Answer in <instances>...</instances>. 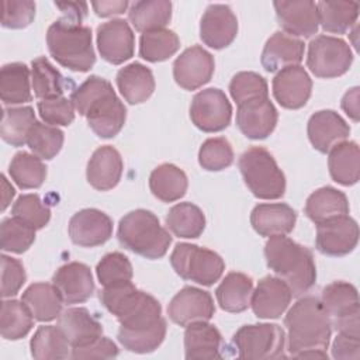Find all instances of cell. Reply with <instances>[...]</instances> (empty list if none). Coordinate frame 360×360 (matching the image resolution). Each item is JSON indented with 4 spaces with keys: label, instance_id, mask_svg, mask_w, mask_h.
Returning a JSON list of instances; mask_svg holds the SVG:
<instances>
[{
    "label": "cell",
    "instance_id": "8992f818",
    "mask_svg": "<svg viewBox=\"0 0 360 360\" xmlns=\"http://www.w3.org/2000/svg\"><path fill=\"white\" fill-rule=\"evenodd\" d=\"M117 238L125 249L152 260L163 257L172 243V236L160 225L159 218L142 208L121 218Z\"/></svg>",
    "mask_w": 360,
    "mask_h": 360
},
{
    "label": "cell",
    "instance_id": "f546056e",
    "mask_svg": "<svg viewBox=\"0 0 360 360\" xmlns=\"http://www.w3.org/2000/svg\"><path fill=\"white\" fill-rule=\"evenodd\" d=\"M117 86L129 104L146 101L155 90V77L149 68L139 62L121 68L117 73Z\"/></svg>",
    "mask_w": 360,
    "mask_h": 360
},
{
    "label": "cell",
    "instance_id": "4316f807",
    "mask_svg": "<svg viewBox=\"0 0 360 360\" xmlns=\"http://www.w3.org/2000/svg\"><path fill=\"white\" fill-rule=\"evenodd\" d=\"M305 45L300 38L284 31L274 32L266 42L262 52V66L267 72H278L288 66L298 65L304 58Z\"/></svg>",
    "mask_w": 360,
    "mask_h": 360
},
{
    "label": "cell",
    "instance_id": "44dd1931",
    "mask_svg": "<svg viewBox=\"0 0 360 360\" xmlns=\"http://www.w3.org/2000/svg\"><path fill=\"white\" fill-rule=\"evenodd\" d=\"M312 90V80L307 70L300 66H288L273 79V94L278 104L288 110H297L307 104Z\"/></svg>",
    "mask_w": 360,
    "mask_h": 360
},
{
    "label": "cell",
    "instance_id": "6f0895ef",
    "mask_svg": "<svg viewBox=\"0 0 360 360\" xmlns=\"http://www.w3.org/2000/svg\"><path fill=\"white\" fill-rule=\"evenodd\" d=\"M118 356V347L117 345L108 339L100 336L97 340L93 343L83 346V347H76L72 349L70 357L72 359H112Z\"/></svg>",
    "mask_w": 360,
    "mask_h": 360
},
{
    "label": "cell",
    "instance_id": "4fadbf2b",
    "mask_svg": "<svg viewBox=\"0 0 360 360\" xmlns=\"http://www.w3.org/2000/svg\"><path fill=\"white\" fill-rule=\"evenodd\" d=\"M359 242V225L349 217L343 215L316 225V249L328 256H345L354 250Z\"/></svg>",
    "mask_w": 360,
    "mask_h": 360
},
{
    "label": "cell",
    "instance_id": "9c48e42d",
    "mask_svg": "<svg viewBox=\"0 0 360 360\" xmlns=\"http://www.w3.org/2000/svg\"><path fill=\"white\" fill-rule=\"evenodd\" d=\"M322 307L330 325L349 336L360 338V308L357 288L346 281H333L322 290Z\"/></svg>",
    "mask_w": 360,
    "mask_h": 360
},
{
    "label": "cell",
    "instance_id": "ac0fdd59",
    "mask_svg": "<svg viewBox=\"0 0 360 360\" xmlns=\"http://www.w3.org/2000/svg\"><path fill=\"white\" fill-rule=\"evenodd\" d=\"M238 34V20L229 6L210 4L200 21V38L214 49L226 48Z\"/></svg>",
    "mask_w": 360,
    "mask_h": 360
},
{
    "label": "cell",
    "instance_id": "ab89813d",
    "mask_svg": "<svg viewBox=\"0 0 360 360\" xmlns=\"http://www.w3.org/2000/svg\"><path fill=\"white\" fill-rule=\"evenodd\" d=\"M70 345L58 326H39L30 342L31 356L37 360H60L70 357Z\"/></svg>",
    "mask_w": 360,
    "mask_h": 360
},
{
    "label": "cell",
    "instance_id": "5b68a950",
    "mask_svg": "<svg viewBox=\"0 0 360 360\" xmlns=\"http://www.w3.org/2000/svg\"><path fill=\"white\" fill-rule=\"evenodd\" d=\"M46 44L52 58L75 72H87L96 63L91 30L86 25L59 18L46 31Z\"/></svg>",
    "mask_w": 360,
    "mask_h": 360
},
{
    "label": "cell",
    "instance_id": "c3c4849f",
    "mask_svg": "<svg viewBox=\"0 0 360 360\" xmlns=\"http://www.w3.org/2000/svg\"><path fill=\"white\" fill-rule=\"evenodd\" d=\"M63 132L58 127L35 122L28 134L27 145L41 159L49 160L55 158L63 146Z\"/></svg>",
    "mask_w": 360,
    "mask_h": 360
},
{
    "label": "cell",
    "instance_id": "5bb4252c",
    "mask_svg": "<svg viewBox=\"0 0 360 360\" xmlns=\"http://www.w3.org/2000/svg\"><path fill=\"white\" fill-rule=\"evenodd\" d=\"M215 312L211 294L197 287L181 288L167 307L169 318L180 325L187 326L194 322H208Z\"/></svg>",
    "mask_w": 360,
    "mask_h": 360
},
{
    "label": "cell",
    "instance_id": "94428289",
    "mask_svg": "<svg viewBox=\"0 0 360 360\" xmlns=\"http://www.w3.org/2000/svg\"><path fill=\"white\" fill-rule=\"evenodd\" d=\"M128 1H93L91 6L96 11V14L98 17H110V15H117V14H122L127 7H128Z\"/></svg>",
    "mask_w": 360,
    "mask_h": 360
},
{
    "label": "cell",
    "instance_id": "603a6c76",
    "mask_svg": "<svg viewBox=\"0 0 360 360\" xmlns=\"http://www.w3.org/2000/svg\"><path fill=\"white\" fill-rule=\"evenodd\" d=\"M52 284L59 290L65 304H82L94 292L90 267L79 262L60 266L52 277Z\"/></svg>",
    "mask_w": 360,
    "mask_h": 360
},
{
    "label": "cell",
    "instance_id": "9f6ffc18",
    "mask_svg": "<svg viewBox=\"0 0 360 360\" xmlns=\"http://www.w3.org/2000/svg\"><path fill=\"white\" fill-rule=\"evenodd\" d=\"M1 297H14L27 280L22 263L18 259L1 255Z\"/></svg>",
    "mask_w": 360,
    "mask_h": 360
},
{
    "label": "cell",
    "instance_id": "7bdbcfd3",
    "mask_svg": "<svg viewBox=\"0 0 360 360\" xmlns=\"http://www.w3.org/2000/svg\"><path fill=\"white\" fill-rule=\"evenodd\" d=\"M34 326V316L22 301L4 300L1 302L0 330L7 340H18L30 333Z\"/></svg>",
    "mask_w": 360,
    "mask_h": 360
},
{
    "label": "cell",
    "instance_id": "816d5d0a",
    "mask_svg": "<svg viewBox=\"0 0 360 360\" xmlns=\"http://www.w3.org/2000/svg\"><path fill=\"white\" fill-rule=\"evenodd\" d=\"M233 162L231 143L222 138H208L198 150V163L208 172H219L229 167Z\"/></svg>",
    "mask_w": 360,
    "mask_h": 360
},
{
    "label": "cell",
    "instance_id": "83f0119b",
    "mask_svg": "<svg viewBox=\"0 0 360 360\" xmlns=\"http://www.w3.org/2000/svg\"><path fill=\"white\" fill-rule=\"evenodd\" d=\"M297 212L284 202L259 204L250 214L253 229L262 236L287 235L294 229Z\"/></svg>",
    "mask_w": 360,
    "mask_h": 360
},
{
    "label": "cell",
    "instance_id": "2e32d148",
    "mask_svg": "<svg viewBox=\"0 0 360 360\" xmlns=\"http://www.w3.org/2000/svg\"><path fill=\"white\" fill-rule=\"evenodd\" d=\"M212 55L202 46L187 48L173 63V77L186 90H195L208 83L214 75Z\"/></svg>",
    "mask_w": 360,
    "mask_h": 360
},
{
    "label": "cell",
    "instance_id": "d6986e66",
    "mask_svg": "<svg viewBox=\"0 0 360 360\" xmlns=\"http://www.w3.org/2000/svg\"><path fill=\"white\" fill-rule=\"evenodd\" d=\"M277 21L285 34L309 38L318 32L319 20L316 3L309 0H290L273 3Z\"/></svg>",
    "mask_w": 360,
    "mask_h": 360
},
{
    "label": "cell",
    "instance_id": "ee69618b",
    "mask_svg": "<svg viewBox=\"0 0 360 360\" xmlns=\"http://www.w3.org/2000/svg\"><path fill=\"white\" fill-rule=\"evenodd\" d=\"M180 48L177 34L167 28L143 32L139 38V56L148 62H162Z\"/></svg>",
    "mask_w": 360,
    "mask_h": 360
},
{
    "label": "cell",
    "instance_id": "30bf717a",
    "mask_svg": "<svg viewBox=\"0 0 360 360\" xmlns=\"http://www.w3.org/2000/svg\"><path fill=\"white\" fill-rule=\"evenodd\" d=\"M239 359H284L285 333L276 323H255L239 328L233 338Z\"/></svg>",
    "mask_w": 360,
    "mask_h": 360
},
{
    "label": "cell",
    "instance_id": "f35d334b",
    "mask_svg": "<svg viewBox=\"0 0 360 360\" xmlns=\"http://www.w3.org/2000/svg\"><path fill=\"white\" fill-rule=\"evenodd\" d=\"M318 20L326 32L345 34L357 21L359 3L356 1H319Z\"/></svg>",
    "mask_w": 360,
    "mask_h": 360
},
{
    "label": "cell",
    "instance_id": "277c9868",
    "mask_svg": "<svg viewBox=\"0 0 360 360\" xmlns=\"http://www.w3.org/2000/svg\"><path fill=\"white\" fill-rule=\"evenodd\" d=\"M100 301L125 329L148 328L162 318L159 301L138 290L131 281L104 287L100 291Z\"/></svg>",
    "mask_w": 360,
    "mask_h": 360
},
{
    "label": "cell",
    "instance_id": "f907efd6",
    "mask_svg": "<svg viewBox=\"0 0 360 360\" xmlns=\"http://www.w3.org/2000/svg\"><path fill=\"white\" fill-rule=\"evenodd\" d=\"M96 274L103 287L115 285L120 283L131 281L134 271L128 257L120 252H111L103 256L97 263Z\"/></svg>",
    "mask_w": 360,
    "mask_h": 360
},
{
    "label": "cell",
    "instance_id": "bcb514c9",
    "mask_svg": "<svg viewBox=\"0 0 360 360\" xmlns=\"http://www.w3.org/2000/svg\"><path fill=\"white\" fill-rule=\"evenodd\" d=\"M8 173L11 180L20 188H38L46 177V167L37 155L18 152L10 162Z\"/></svg>",
    "mask_w": 360,
    "mask_h": 360
},
{
    "label": "cell",
    "instance_id": "1f68e13d",
    "mask_svg": "<svg viewBox=\"0 0 360 360\" xmlns=\"http://www.w3.org/2000/svg\"><path fill=\"white\" fill-rule=\"evenodd\" d=\"M34 319L39 322H49L56 319L62 312L63 300L59 290L53 284L34 283L21 297Z\"/></svg>",
    "mask_w": 360,
    "mask_h": 360
},
{
    "label": "cell",
    "instance_id": "e575fe53",
    "mask_svg": "<svg viewBox=\"0 0 360 360\" xmlns=\"http://www.w3.org/2000/svg\"><path fill=\"white\" fill-rule=\"evenodd\" d=\"M188 180L186 173L172 163H163L155 167L149 176V188L152 194L163 202L180 200L187 191Z\"/></svg>",
    "mask_w": 360,
    "mask_h": 360
},
{
    "label": "cell",
    "instance_id": "d590c367",
    "mask_svg": "<svg viewBox=\"0 0 360 360\" xmlns=\"http://www.w3.org/2000/svg\"><path fill=\"white\" fill-rule=\"evenodd\" d=\"M0 97L4 104H24L32 100L30 69L25 63H7L0 70Z\"/></svg>",
    "mask_w": 360,
    "mask_h": 360
},
{
    "label": "cell",
    "instance_id": "f5cc1de1",
    "mask_svg": "<svg viewBox=\"0 0 360 360\" xmlns=\"http://www.w3.org/2000/svg\"><path fill=\"white\" fill-rule=\"evenodd\" d=\"M11 214L35 231L42 229L51 219V210L37 194L20 195L11 208Z\"/></svg>",
    "mask_w": 360,
    "mask_h": 360
},
{
    "label": "cell",
    "instance_id": "db71d44e",
    "mask_svg": "<svg viewBox=\"0 0 360 360\" xmlns=\"http://www.w3.org/2000/svg\"><path fill=\"white\" fill-rule=\"evenodd\" d=\"M38 112L45 124L52 127H66L70 125L75 120V105L72 100L60 96L53 98L41 100L37 104Z\"/></svg>",
    "mask_w": 360,
    "mask_h": 360
},
{
    "label": "cell",
    "instance_id": "484cf974",
    "mask_svg": "<svg viewBox=\"0 0 360 360\" xmlns=\"http://www.w3.org/2000/svg\"><path fill=\"white\" fill-rule=\"evenodd\" d=\"M122 169L124 163L120 152L110 145L100 146L93 152L87 163V181L98 191L111 190L120 183Z\"/></svg>",
    "mask_w": 360,
    "mask_h": 360
},
{
    "label": "cell",
    "instance_id": "52a82bcc",
    "mask_svg": "<svg viewBox=\"0 0 360 360\" xmlns=\"http://www.w3.org/2000/svg\"><path fill=\"white\" fill-rule=\"evenodd\" d=\"M239 170L252 194L262 200H277L285 193V176L273 155L262 148L252 146L239 158Z\"/></svg>",
    "mask_w": 360,
    "mask_h": 360
},
{
    "label": "cell",
    "instance_id": "ba28073f",
    "mask_svg": "<svg viewBox=\"0 0 360 360\" xmlns=\"http://www.w3.org/2000/svg\"><path fill=\"white\" fill-rule=\"evenodd\" d=\"M170 264L181 278L207 287L217 283L225 270V263L218 253L186 242L174 246Z\"/></svg>",
    "mask_w": 360,
    "mask_h": 360
},
{
    "label": "cell",
    "instance_id": "f1b7e54d",
    "mask_svg": "<svg viewBox=\"0 0 360 360\" xmlns=\"http://www.w3.org/2000/svg\"><path fill=\"white\" fill-rule=\"evenodd\" d=\"M221 332L208 322H194L186 326L184 350L186 359H221Z\"/></svg>",
    "mask_w": 360,
    "mask_h": 360
},
{
    "label": "cell",
    "instance_id": "7c38bea8",
    "mask_svg": "<svg viewBox=\"0 0 360 360\" xmlns=\"http://www.w3.org/2000/svg\"><path fill=\"white\" fill-rule=\"evenodd\" d=\"M193 124L204 132H218L225 129L232 118V105L219 89H205L198 91L190 105Z\"/></svg>",
    "mask_w": 360,
    "mask_h": 360
},
{
    "label": "cell",
    "instance_id": "ffe728a7",
    "mask_svg": "<svg viewBox=\"0 0 360 360\" xmlns=\"http://www.w3.org/2000/svg\"><path fill=\"white\" fill-rule=\"evenodd\" d=\"M292 298V292L287 283L280 277H263L250 300L253 314L260 319H276L284 314Z\"/></svg>",
    "mask_w": 360,
    "mask_h": 360
},
{
    "label": "cell",
    "instance_id": "d4e9b609",
    "mask_svg": "<svg viewBox=\"0 0 360 360\" xmlns=\"http://www.w3.org/2000/svg\"><path fill=\"white\" fill-rule=\"evenodd\" d=\"M278 120L274 104L266 98L238 105L236 125L250 139H264L276 128Z\"/></svg>",
    "mask_w": 360,
    "mask_h": 360
},
{
    "label": "cell",
    "instance_id": "b9f144b4",
    "mask_svg": "<svg viewBox=\"0 0 360 360\" xmlns=\"http://www.w3.org/2000/svg\"><path fill=\"white\" fill-rule=\"evenodd\" d=\"M35 122L34 108L30 105L3 108L0 135L8 145L22 146L27 143L28 134Z\"/></svg>",
    "mask_w": 360,
    "mask_h": 360
},
{
    "label": "cell",
    "instance_id": "6da1fadb",
    "mask_svg": "<svg viewBox=\"0 0 360 360\" xmlns=\"http://www.w3.org/2000/svg\"><path fill=\"white\" fill-rule=\"evenodd\" d=\"M284 325L288 330V352L300 359H328L332 325L316 297L300 298L287 312Z\"/></svg>",
    "mask_w": 360,
    "mask_h": 360
},
{
    "label": "cell",
    "instance_id": "cb8c5ba5",
    "mask_svg": "<svg viewBox=\"0 0 360 360\" xmlns=\"http://www.w3.org/2000/svg\"><path fill=\"white\" fill-rule=\"evenodd\" d=\"M56 326L72 349L87 346L103 335L101 323L83 307H73L60 312Z\"/></svg>",
    "mask_w": 360,
    "mask_h": 360
},
{
    "label": "cell",
    "instance_id": "836d02e7",
    "mask_svg": "<svg viewBox=\"0 0 360 360\" xmlns=\"http://www.w3.org/2000/svg\"><path fill=\"white\" fill-rule=\"evenodd\" d=\"M328 158L330 177L342 186H353L360 177V150L354 141H345L332 148Z\"/></svg>",
    "mask_w": 360,
    "mask_h": 360
},
{
    "label": "cell",
    "instance_id": "91938a15",
    "mask_svg": "<svg viewBox=\"0 0 360 360\" xmlns=\"http://www.w3.org/2000/svg\"><path fill=\"white\" fill-rule=\"evenodd\" d=\"M55 6L63 13V18L80 24L82 20L87 14V4L86 3H72V1H65V3H55Z\"/></svg>",
    "mask_w": 360,
    "mask_h": 360
},
{
    "label": "cell",
    "instance_id": "9a60e30c",
    "mask_svg": "<svg viewBox=\"0 0 360 360\" xmlns=\"http://www.w3.org/2000/svg\"><path fill=\"white\" fill-rule=\"evenodd\" d=\"M97 48L104 60L121 65L134 55L135 37L129 24L114 18L97 27Z\"/></svg>",
    "mask_w": 360,
    "mask_h": 360
},
{
    "label": "cell",
    "instance_id": "be15d7a7",
    "mask_svg": "<svg viewBox=\"0 0 360 360\" xmlns=\"http://www.w3.org/2000/svg\"><path fill=\"white\" fill-rule=\"evenodd\" d=\"M1 180H3V205H1V210L4 211L7 208V205L10 204V200L14 197L15 191L11 186H8L7 180L4 176H1Z\"/></svg>",
    "mask_w": 360,
    "mask_h": 360
},
{
    "label": "cell",
    "instance_id": "681fc988",
    "mask_svg": "<svg viewBox=\"0 0 360 360\" xmlns=\"http://www.w3.org/2000/svg\"><path fill=\"white\" fill-rule=\"evenodd\" d=\"M35 240V229L17 218H6L0 225V248L3 252L24 253Z\"/></svg>",
    "mask_w": 360,
    "mask_h": 360
},
{
    "label": "cell",
    "instance_id": "4dcf8cb0",
    "mask_svg": "<svg viewBox=\"0 0 360 360\" xmlns=\"http://www.w3.org/2000/svg\"><path fill=\"white\" fill-rule=\"evenodd\" d=\"M305 214L316 225L333 218L349 215L347 197L335 187H321L307 198Z\"/></svg>",
    "mask_w": 360,
    "mask_h": 360
},
{
    "label": "cell",
    "instance_id": "6125c7cd",
    "mask_svg": "<svg viewBox=\"0 0 360 360\" xmlns=\"http://www.w3.org/2000/svg\"><path fill=\"white\" fill-rule=\"evenodd\" d=\"M342 108L353 121H359V87L350 89L343 96Z\"/></svg>",
    "mask_w": 360,
    "mask_h": 360
},
{
    "label": "cell",
    "instance_id": "680465c9",
    "mask_svg": "<svg viewBox=\"0 0 360 360\" xmlns=\"http://www.w3.org/2000/svg\"><path fill=\"white\" fill-rule=\"evenodd\" d=\"M332 356L340 360H359L360 338L339 333L332 343Z\"/></svg>",
    "mask_w": 360,
    "mask_h": 360
},
{
    "label": "cell",
    "instance_id": "d6a6232c",
    "mask_svg": "<svg viewBox=\"0 0 360 360\" xmlns=\"http://www.w3.org/2000/svg\"><path fill=\"white\" fill-rule=\"evenodd\" d=\"M253 280L243 273H228L215 290L219 307L226 312H243L250 305Z\"/></svg>",
    "mask_w": 360,
    "mask_h": 360
},
{
    "label": "cell",
    "instance_id": "60d3db41",
    "mask_svg": "<svg viewBox=\"0 0 360 360\" xmlns=\"http://www.w3.org/2000/svg\"><path fill=\"white\" fill-rule=\"evenodd\" d=\"M166 226L179 238H198L205 228V217L193 202H179L166 215Z\"/></svg>",
    "mask_w": 360,
    "mask_h": 360
},
{
    "label": "cell",
    "instance_id": "8fae6325",
    "mask_svg": "<svg viewBox=\"0 0 360 360\" xmlns=\"http://www.w3.org/2000/svg\"><path fill=\"white\" fill-rule=\"evenodd\" d=\"M353 62L346 41L332 35H318L308 45L307 66L316 77L332 79L345 75Z\"/></svg>",
    "mask_w": 360,
    "mask_h": 360
},
{
    "label": "cell",
    "instance_id": "7dc6e473",
    "mask_svg": "<svg viewBox=\"0 0 360 360\" xmlns=\"http://www.w3.org/2000/svg\"><path fill=\"white\" fill-rule=\"evenodd\" d=\"M229 93L238 105L269 98L267 82L255 72H239L229 83Z\"/></svg>",
    "mask_w": 360,
    "mask_h": 360
},
{
    "label": "cell",
    "instance_id": "11a10c76",
    "mask_svg": "<svg viewBox=\"0 0 360 360\" xmlns=\"http://www.w3.org/2000/svg\"><path fill=\"white\" fill-rule=\"evenodd\" d=\"M1 7V25L6 28H25L35 15V3L30 0H4Z\"/></svg>",
    "mask_w": 360,
    "mask_h": 360
},
{
    "label": "cell",
    "instance_id": "7a4b0ae2",
    "mask_svg": "<svg viewBox=\"0 0 360 360\" xmlns=\"http://www.w3.org/2000/svg\"><path fill=\"white\" fill-rule=\"evenodd\" d=\"M70 100L97 136L112 138L122 129L127 108L108 80L100 76L87 77L72 93Z\"/></svg>",
    "mask_w": 360,
    "mask_h": 360
},
{
    "label": "cell",
    "instance_id": "e0dca14e",
    "mask_svg": "<svg viewBox=\"0 0 360 360\" xmlns=\"http://www.w3.org/2000/svg\"><path fill=\"white\" fill-rule=\"evenodd\" d=\"M111 235V218L97 208L80 210L69 221V236L77 246L96 248L105 243Z\"/></svg>",
    "mask_w": 360,
    "mask_h": 360
},
{
    "label": "cell",
    "instance_id": "3957f363",
    "mask_svg": "<svg viewBox=\"0 0 360 360\" xmlns=\"http://www.w3.org/2000/svg\"><path fill=\"white\" fill-rule=\"evenodd\" d=\"M267 266L287 283L292 295L308 292L316 280L312 252L285 235L271 236L264 245Z\"/></svg>",
    "mask_w": 360,
    "mask_h": 360
},
{
    "label": "cell",
    "instance_id": "8d00e7d4",
    "mask_svg": "<svg viewBox=\"0 0 360 360\" xmlns=\"http://www.w3.org/2000/svg\"><path fill=\"white\" fill-rule=\"evenodd\" d=\"M128 18L139 32L165 28L172 18V3L169 0L135 1L128 10Z\"/></svg>",
    "mask_w": 360,
    "mask_h": 360
},
{
    "label": "cell",
    "instance_id": "f6af8a7d",
    "mask_svg": "<svg viewBox=\"0 0 360 360\" xmlns=\"http://www.w3.org/2000/svg\"><path fill=\"white\" fill-rule=\"evenodd\" d=\"M166 321L162 316L155 325L141 329H118V342L134 353H150L156 350L166 336Z\"/></svg>",
    "mask_w": 360,
    "mask_h": 360
},
{
    "label": "cell",
    "instance_id": "74e56055",
    "mask_svg": "<svg viewBox=\"0 0 360 360\" xmlns=\"http://www.w3.org/2000/svg\"><path fill=\"white\" fill-rule=\"evenodd\" d=\"M31 84L35 97L39 100L60 97L69 86L62 73L45 56L31 62Z\"/></svg>",
    "mask_w": 360,
    "mask_h": 360
},
{
    "label": "cell",
    "instance_id": "7402d4cb",
    "mask_svg": "<svg viewBox=\"0 0 360 360\" xmlns=\"http://www.w3.org/2000/svg\"><path fill=\"white\" fill-rule=\"evenodd\" d=\"M311 145L321 153L345 142L350 134L349 124L333 110H321L311 115L307 127Z\"/></svg>",
    "mask_w": 360,
    "mask_h": 360
}]
</instances>
